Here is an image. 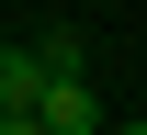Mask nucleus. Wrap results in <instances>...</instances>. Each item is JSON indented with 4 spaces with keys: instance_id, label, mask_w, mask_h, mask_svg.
<instances>
[{
    "instance_id": "7ed1b4c3",
    "label": "nucleus",
    "mask_w": 147,
    "mask_h": 135,
    "mask_svg": "<svg viewBox=\"0 0 147 135\" xmlns=\"http://www.w3.org/2000/svg\"><path fill=\"white\" fill-rule=\"evenodd\" d=\"M0 135H45V113H0Z\"/></svg>"
},
{
    "instance_id": "20e7f679",
    "label": "nucleus",
    "mask_w": 147,
    "mask_h": 135,
    "mask_svg": "<svg viewBox=\"0 0 147 135\" xmlns=\"http://www.w3.org/2000/svg\"><path fill=\"white\" fill-rule=\"evenodd\" d=\"M113 135H147V124H113Z\"/></svg>"
},
{
    "instance_id": "f03ea898",
    "label": "nucleus",
    "mask_w": 147,
    "mask_h": 135,
    "mask_svg": "<svg viewBox=\"0 0 147 135\" xmlns=\"http://www.w3.org/2000/svg\"><path fill=\"white\" fill-rule=\"evenodd\" d=\"M45 135H113L102 124V90L79 79V90H45Z\"/></svg>"
},
{
    "instance_id": "f257e3e1",
    "label": "nucleus",
    "mask_w": 147,
    "mask_h": 135,
    "mask_svg": "<svg viewBox=\"0 0 147 135\" xmlns=\"http://www.w3.org/2000/svg\"><path fill=\"white\" fill-rule=\"evenodd\" d=\"M45 90H57V79L34 57V34H11V45H0V113H45Z\"/></svg>"
}]
</instances>
